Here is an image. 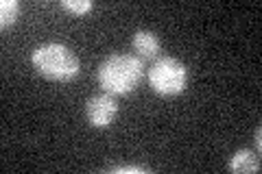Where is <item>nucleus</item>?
<instances>
[{
  "instance_id": "f257e3e1",
  "label": "nucleus",
  "mask_w": 262,
  "mask_h": 174,
  "mask_svg": "<svg viewBox=\"0 0 262 174\" xmlns=\"http://www.w3.org/2000/svg\"><path fill=\"white\" fill-rule=\"evenodd\" d=\"M146 65L144 59L134 55H110L107 59L101 63L96 72L98 87L105 94L112 96H125L136 92L140 81L144 79Z\"/></svg>"
},
{
  "instance_id": "f03ea898",
  "label": "nucleus",
  "mask_w": 262,
  "mask_h": 174,
  "mask_svg": "<svg viewBox=\"0 0 262 174\" xmlns=\"http://www.w3.org/2000/svg\"><path fill=\"white\" fill-rule=\"evenodd\" d=\"M31 63L37 74L57 83H70L81 74L79 57L59 41H46V44L37 46L31 53Z\"/></svg>"
},
{
  "instance_id": "7ed1b4c3",
  "label": "nucleus",
  "mask_w": 262,
  "mask_h": 174,
  "mask_svg": "<svg viewBox=\"0 0 262 174\" xmlns=\"http://www.w3.org/2000/svg\"><path fill=\"white\" fill-rule=\"evenodd\" d=\"M149 85L160 96H177L188 85V68L175 57H160L149 68Z\"/></svg>"
},
{
  "instance_id": "20e7f679",
  "label": "nucleus",
  "mask_w": 262,
  "mask_h": 174,
  "mask_svg": "<svg viewBox=\"0 0 262 174\" xmlns=\"http://www.w3.org/2000/svg\"><path fill=\"white\" fill-rule=\"evenodd\" d=\"M85 115L88 122L94 129H105L114 122V118L118 115V103L112 94H101V96H92L85 103Z\"/></svg>"
},
{
  "instance_id": "39448f33",
  "label": "nucleus",
  "mask_w": 262,
  "mask_h": 174,
  "mask_svg": "<svg viewBox=\"0 0 262 174\" xmlns=\"http://www.w3.org/2000/svg\"><path fill=\"white\" fill-rule=\"evenodd\" d=\"M134 51L140 55V59H155L162 51L160 37L149 29H140L134 35Z\"/></svg>"
},
{
  "instance_id": "423d86ee",
  "label": "nucleus",
  "mask_w": 262,
  "mask_h": 174,
  "mask_svg": "<svg viewBox=\"0 0 262 174\" xmlns=\"http://www.w3.org/2000/svg\"><path fill=\"white\" fill-rule=\"evenodd\" d=\"M227 168L232 172H236V174L258 172L260 170V153H253V151H249V148H243V151L232 155Z\"/></svg>"
},
{
  "instance_id": "0eeeda50",
  "label": "nucleus",
  "mask_w": 262,
  "mask_h": 174,
  "mask_svg": "<svg viewBox=\"0 0 262 174\" xmlns=\"http://www.w3.org/2000/svg\"><path fill=\"white\" fill-rule=\"evenodd\" d=\"M18 13H20L18 0H3V3H0V27L7 29V27H11V24H15Z\"/></svg>"
},
{
  "instance_id": "6e6552de",
  "label": "nucleus",
  "mask_w": 262,
  "mask_h": 174,
  "mask_svg": "<svg viewBox=\"0 0 262 174\" xmlns=\"http://www.w3.org/2000/svg\"><path fill=\"white\" fill-rule=\"evenodd\" d=\"M61 9L72 11L77 15H83L92 9V3H90V0H61Z\"/></svg>"
},
{
  "instance_id": "1a4fd4ad",
  "label": "nucleus",
  "mask_w": 262,
  "mask_h": 174,
  "mask_svg": "<svg viewBox=\"0 0 262 174\" xmlns=\"http://www.w3.org/2000/svg\"><path fill=\"white\" fill-rule=\"evenodd\" d=\"M110 172H114V174H146L149 170L142 168V165H114Z\"/></svg>"
},
{
  "instance_id": "9d476101",
  "label": "nucleus",
  "mask_w": 262,
  "mask_h": 174,
  "mask_svg": "<svg viewBox=\"0 0 262 174\" xmlns=\"http://www.w3.org/2000/svg\"><path fill=\"white\" fill-rule=\"evenodd\" d=\"M260 137H262V129L258 127L256 129V153H260V148H262V139Z\"/></svg>"
}]
</instances>
